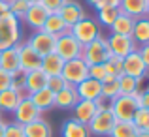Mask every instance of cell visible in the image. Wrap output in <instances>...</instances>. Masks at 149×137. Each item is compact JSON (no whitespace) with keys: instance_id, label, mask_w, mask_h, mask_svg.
<instances>
[{"instance_id":"cell-1","label":"cell","mask_w":149,"mask_h":137,"mask_svg":"<svg viewBox=\"0 0 149 137\" xmlns=\"http://www.w3.org/2000/svg\"><path fill=\"white\" fill-rule=\"evenodd\" d=\"M23 41V28L21 21L15 19L11 13L0 17V51L17 47Z\"/></svg>"},{"instance_id":"cell-2","label":"cell","mask_w":149,"mask_h":137,"mask_svg":"<svg viewBox=\"0 0 149 137\" xmlns=\"http://www.w3.org/2000/svg\"><path fill=\"white\" fill-rule=\"evenodd\" d=\"M106 100H100L96 101V103L100 105L98 113L95 115V118L89 122V131H91V135H98V137H109L111 134L113 126H115L117 118L113 116L111 109H109V103H104Z\"/></svg>"},{"instance_id":"cell-3","label":"cell","mask_w":149,"mask_h":137,"mask_svg":"<svg viewBox=\"0 0 149 137\" xmlns=\"http://www.w3.org/2000/svg\"><path fill=\"white\" fill-rule=\"evenodd\" d=\"M70 34H72L81 45H89L91 41H95L96 38L102 36V30H100V25H98L96 19L85 15L83 19H79V21L70 28Z\"/></svg>"},{"instance_id":"cell-4","label":"cell","mask_w":149,"mask_h":137,"mask_svg":"<svg viewBox=\"0 0 149 137\" xmlns=\"http://www.w3.org/2000/svg\"><path fill=\"white\" fill-rule=\"evenodd\" d=\"M81 58L85 60L87 66H95V64H104L111 58V53H109V47L106 38H96L95 41H91L89 45H83V53H81Z\"/></svg>"},{"instance_id":"cell-5","label":"cell","mask_w":149,"mask_h":137,"mask_svg":"<svg viewBox=\"0 0 149 137\" xmlns=\"http://www.w3.org/2000/svg\"><path fill=\"white\" fill-rule=\"evenodd\" d=\"M109 109H111L113 116L117 120H132L136 115V111L140 109L138 105V94L136 96H117L115 100L109 101Z\"/></svg>"},{"instance_id":"cell-6","label":"cell","mask_w":149,"mask_h":137,"mask_svg":"<svg viewBox=\"0 0 149 137\" xmlns=\"http://www.w3.org/2000/svg\"><path fill=\"white\" fill-rule=\"evenodd\" d=\"M62 79L68 85L76 87L81 81H85L89 77V66L85 64L83 58H72V60H64V66H62L61 72Z\"/></svg>"},{"instance_id":"cell-7","label":"cell","mask_w":149,"mask_h":137,"mask_svg":"<svg viewBox=\"0 0 149 137\" xmlns=\"http://www.w3.org/2000/svg\"><path fill=\"white\" fill-rule=\"evenodd\" d=\"M55 53L58 56H62L64 60H72V58H81L83 53V45L76 40V38L68 32H64L62 36L57 38V43H55Z\"/></svg>"},{"instance_id":"cell-8","label":"cell","mask_w":149,"mask_h":137,"mask_svg":"<svg viewBox=\"0 0 149 137\" xmlns=\"http://www.w3.org/2000/svg\"><path fill=\"white\" fill-rule=\"evenodd\" d=\"M13 115V122H17V124H21V126H26V124H30V122H34V120H38V118H42V113L36 109V105L30 101V98H29V94H25L23 96V100L19 101V105L15 107V111L11 113Z\"/></svg>"},{"instance_id":"cell-9","label":"cell","mask_w":149,"mask_h":137,"mask_svg":"<svg viewBox=\"0 0 149 137\" xmlns=\"http://www.w3.org/2000/svg\"><path fill=\"white\" fill-rule=\"evenodd\" d=\"M106 41H108V47H109L111 56H117V58H125L127 54H130L132 51L138 49V45L134 43V40L128 38V36L109 34V38H106Z\"/></svg>"},{"instance_id":"cell-10","label":"cell","mask_w":149,"mask_h":137,"mask_svg":"<svg viewBox=\"0 0 149 137\" xmlns=\"http://www.w3.org/2000/svg\"><path fill=\"white\" fill-rule=\"evenodd\" d=\"M17 53H19V68L25 72H34V70L42 68V56L32 49L26 41H21L17 45Z\"/></svg>"},{"instance_id":"cell-11","label":"cell","mask_w":149,"mask_h":137,"mask_svg":"<svg viewBox=\"0 0 149 137\" xmlns=\"http://www.w3.org/2000/svg\"><path fill=\"white\" fill-rule=\"evenodd\" d=\"M26 43L32 47L40 56H45V54H49V53H55L57 38L47 34V32H44V30H34V34L26 40Z\"/></svg>"},{"instance_id":"cell-12","label":"cell","mask_w":149,"mask_h":137,"mask_svg":"<svg viewBox=\"0 0 149 137\" xmlns=\"http://www.w3.org/2000/svg\"><path fill=\"white\" fill-rule=\"evenodd\" d=\"M123 73H125V75L134 77V79H140V81L146 79V75L149 73V70L146 68L142 56L138 54V49L132 51L130 54H127V56L123 58Z\"/></svg>"},{"instance_id":"cell-13","label":"cell","mask_w":149,"mask_h":137,"mask_svg":"<svg viewBox=\"0 0 149 137\" xmlns=\"http://www.w3.org/2000/svg\"><path fill=\"white\" fill-rule=\"evenodd\" d=\"M98 109H100V105L96 103V101L79 100L76 105H74V109H72V113H74L72 118L77 120V122H81V124H87V126H89V122L95 118V115L98 113Z\"/></svg>"},{"instance_id":"cell-14","label":"cell","mask_w":149,"mask_h":137,"mask_svg":"<svg viewBox=\"0 0 149 137\" xmlns=\"http://www.w3.org/2000/svg\"><path fill=\"white\" fill-rule=\"evenodd\" d=\"M57 13L61 15V19L66 23V26H68V28H72V26L76 25L79 19L85 17L83 6H81L79 2H76V0H66V2L62 4V8L57 11Z\"/></svg>"},{"instance_id":"cell-15","label":"cell","mask_w":149,"mask_h":137,"mask_svg":"<svg viewBox=\"0 0 149 137\" xmlns=\"http://www.w3.org/2000/svg\"><path fill=\"white\" fill-rule=\"evenodd\" d=\"M76 92L79 96V100H91V101H98L102 98V85L100 81L87 77L85 81H81L79 85H76Z\"/></svg>"},{"instance_id":"cell-16","label":"cell","mask_w":149,"mask_h":137,"mask_svg":"<svg viewBox=\"0 0 149 137\" xmlns=\"http://www.w3.org/2000/svg\"><path fill=\"white\" fill-rule=\"evenodd\" d=\"M47 15H49V11L45 10L42 4H30L29 10H26V13H25L23 23H25L26 26H30L32 30H42Z\"/></svg>"},{"instance_id":"cell-17","label":"cell","mask_w":149,"mask_h":137,"mask_svg":"<svg viewBox=\"0 0 149 137\" xmlns=\"http://www.w3.org/2000/svg\"><path fill=\"white\" fill-rule=\"evenodd\" d=\"M77 101H79V96H77V92H76V87H72V85L64 87L58 92H55V107L57 109L72 111Z\"/></svg>"},{"instance_id":"cell-18","label":"cell","mask_w":149,"mask_h":137,"mask_svg":"<svg viewBox=\"0 0 149 137\" xmlns=\"http://www.w3.org/2000/svg\"><path fill=\"white\" fill-rule=\"evenodd\" d=\"M30 101L36 105V109L40 113H45V111H51L55 107V94L49 90V88H42V90H36L32 94H29Z\"/></svg>"},{"instance_id":"cell-19","label":"cell","mask_w":149,"mask_h":137,"mask_svg":"<svg viewBox=\"0 0 149 137\" xmlns=\"http://www.w3.org/2000/svg\"><path fill=\"white\" fill-rule=\"evenodd\" d=\"M25 92L13 90V88H6L0 92V113H13L19 101L23 100Z\"/></svg>"},{"instance_id":"cell-20","label":"cell","mask_w":149,"mask_h":137,"mask_svg":"<svg viewBox=\"0 0 149 137\" xmlns=\"http://www.w3.org/2000/svg\"><path fill=\"white\" fill-rule=\"evenodd\" d=\"M61 137H91V131H89L87 124H81L74 118H68L62 122Z\"/></svg>"},{"instance_id":"cell-21","label":"cell","mask_w":149,"mask_h":137,"mask_svg":"<svg viewBox=\"0 0 149 137\" xmlns=\"http://www.w3.org/2000/svg\"><path fill=\"white\" fill-rule=\"evenodd\" d=\"M134 21H136V19H132L130 15H127V13H123V11H119L117 19L113 21V25L109 26V30H111V34H119V36H128V38H132Z\"/></svg>"},{"instance_id":"cell-22","label":"cell","mask_w":149,"mask_h":137,"mask_svg":"<svg viewBox=\"0 0 149 137\" xmlns=\"http://www.w3.org/2000/svg\"><path fill=\"white\" fill-rule=\"evenodd\" d=\"M132 40L136 45H146L149 43V17H138L134 21V28H132Z\"/></svg>"},{"instance_id":"cell-23","label":"cell","mask_w":149,"mask_h":137,"mask_svg":"<svg viewBox=\"0 0 149 137\" xmlns=\"http://www.w3.org/2000/svg\"><path fill=\"white\" fill-rule=\"evenodd\" d=\"M42 30L47 32V34H51V36H55V38H58V36H62L64 32H68L70 28L66 26V23L61 19L58 13H49L47 19H45V23H44V26H42Z\"/></svg>"},{"instance_id":"cell-24","label":"cell","mask_w":149,"mask_h":137,"mask_svg":"<svg viewBox=\"0 0 149 137\" xmlns=\"http://www.w3.org/2000/svg\"><path fill=\"white\" fill-rule=\"evenodd\" d=\"M23 130H25V137H51L53 135V130H51L49 122L44 118H38L34 122L23 126Z\"/></svg>"},{"instance_id":"cell-25","label":"cell","mask_w":149,"mask_h":137,"mask_svg":"<svg viewBox=\"0 0 149 137\" xmlns=\"http://www.w3.org/2000/svg\"><path fill=\"white\" fill-rule=\"evenodd\" d=\"M47 85V73L40 70H34V72H29L26 73V88H25V94H32L36 90H42L45 88Z\"/></svg>"},{"instance_id":"cell-26","label":"cell","mask_w":149,"mask_h":137,"mask_svg":"<svg viewBox=\"0 0 149 137\" xmlns=\"http://www.w3.org/2000/svg\"><path fill=\"white\" fill-rule=\"evenodd\" d=\"M0 70L11 73L19 70V53L17 47H10V49L0 51Z\"/></svg>"},{"instance_id":"cell-27","label":"cell","mask_w":149,"mask_h":137,"mask_svg":"<svg viewBox=\"0 0 149 137\" xmlns=\"http://www.w3.org/2000/svg\"><path fill=\"white\" fill-rule=\"evenodd\" d=\"M62 66H64V58L58 56L57 53H49L42 56V72H45L47 75H61Z\"/></svg>"},{"instance_id":"cell-28","label":"cell","mask_w":149,"mask_h":137,"mask_svg":"<svg viewBox=\"0 0 149 137\" xmlns=\"http://www.w3.org/2000/svg\"><path fill=\"white\" fill-rule=\"evenodd\" d=\"M119 11L130 15L132 19H138L146 15V0H121Z\"/></svg>"},{"instance_id":"cell-29","label":"cell","mask_w":149,"mask_h":137,"mask_svg":"<svg viewBox=\"0 0 149 137\" xmlns=\"http://www.w3.org/2000/svg\"><path fill=\"white\" fill-rule=\"evenodd\" d=\"M100 85H102V100L111 101V100H115L117 96H121L119 81H117V77H113V75H106L104 79L100 81Z\"/></svg>"},{"instance_id":"cell-30","label":"cell","mask_w":149,"mask_h":137,"mask_svg":"<svg viewBox=\"0 0 149 137\" xmlns=\"http://www.w3.org/2000/svg\"><path fill=\"white\" fill-rule=\"evenodd\" d=\"M117 81H119V90L125 96H136L140 92V83H142L140 79H134V77L123 73V75L117 77Z\"/></svg>"},{"instance_id":"cell-31","label":"cell","mask_w":149,"mask_h":137,"mask_svg":"<svg viewBox=\"0 0 149 137\" xmlns=\"http://www.w3.org/2000/svg\"><path fill=\"white\" fill-rule=\"evenodd\" d=\"M136 135H138V130L132 124V120H117L111 134H109V137H136Z\"/></svg>"},{"instance_id":"cell-32","label":"cell","mask_w":149,"mask_h":137,"mask_svg":"<svg viewBox=\"0 0 149 137\" xmlns=\"http://www.w3.org/2000/svg\"><path fill=\"white\" fill-rule=\"evenodd\" d=\"M119 15V8H102V10H96V21L102 26H111L113 21Z\"/></svg>"},{"instance_id":"cell-33","label":"cell","mask_w":149,"mask_h":137,"mask_svg":"<svg viewBox=\"0 0 149 137\" xmlns=\"http://www.w3.org/2000/svg\"><path fill=\"white\" fill-rule=\"evenodd\" d=\"M26 73L25 70H15V72L10 73V88H13V90H19V92H25L26 88Z\"/></svg>"},{"instance_id":"cell-34","label":"cell","mask_w":149,"mask_h":137,"mask_svg":"<svg viewBox=\"0 0 149 137\" xmlns=\"http://www.w3.org/2000/svg\"><path fill=\"white\" fill-rule=\"evenodd\" d=\"M8 4H10V13L23 23L25 13H26V10H29L30 4H26V0H11V2H8Z\"/></svg>"},{"instance_id":"cell-35","label":"cell","mask_w":149,"mask_h":137,"mask_svg":"<svg viewBox=\"0 0 149 137\" xmlns=\"http://www.w3.org/2000/svg\"><path fill=\"white\" fill-rule=\"evenodd\" d=\"M132 124L136 126L138 131H149V111L146 109H138L132 118Z\"/></svg>"},{"instance_id":"cell-36","label":"cell","mask_w":149,"mask_h":137,"mask_svg":"<svg viewBox=\"0 0 149 137\" xmlns=\"http://www.w3.org/2000/svg\"><path fill=\"white\" fill-rule=\"evenodd\" d=\"M104 70H106L108 75H113V77L123 75V58L111 56L108 62H104Z\"/></svg>"},{"instance_id":"cell-37","label":"cell","mask_w":149,"mask_h":137,"mask_svg":"<svg viewBox=\"0 0 149 137\" xmlns=\"http://www.w3.org/2000/svg\"><path fill=\"white\" fill-rule=\"evenodd\" d=\"M64 87H68V83L62 79V75H47V85H45V88H49L53 94L62 90Z\"/></svg>"},{"instance_id":"cell-38","label":"cell","mask_w":149,"mask_h":137,"mask_svg":"<svg viewBox=\"0 0 149 137\" xmlns=\"http://www.w3.org/2000/svg\"><path fill=\"white\" fill-rule=\"evenodd\" d=\"M4 137H25V130L21 124L17 122H10L4 128Z\"/></svg>"},{"instance_id":"cell-39","label":"cell","mask_w":149,"mask_h":137,"mask_svg":"<svg viewBox=\"0 0 149 137\" xmlns=\"http://www.w3.org/2000/svg\"><path fill=\"white\" fill-rule=\"evenodd\" d=\"M106 75H108V73H106V70H104V64L89 66V77H93V79H96V81H102Z\"/></svg>"},{"instance_id":"cell-40","label":"cell","mask_w":149,"mask_h":137,"mask_svg":"<svg viewBox=\"0 0 149 137\" xmlns=\"http://www.w3.org/2000/svg\"><path fill=\"white\" fill-rule=\"evenodd\" d=\"M64 2H66V0H42L40 4L49 11V13H57V11L62 8V4H64Z\"/></svg>"},{"instance_id":"cell-41","label":"cell","mask_w":149,"mask_h":137,"mask_svg":"<svg viewBox=\"0 0 149 137\" xmlns=\"http://www.w3.org/2000/svg\"><path fill=\"white\" fill-rule=\"evenodd\" d=\"M138 105H140V109L149 111V87L146 88V90L138 92Z\"/></svg>"},{"instance_id":"cell-42","label":"cell","mask_w":149,"mask_h":137,"mask_svg":"<svg viewBox=\"0 0 149 137\" xmlns=\"http://www.w3.org/2000/svg\"><path fill=\"white\" fill-rule=\"evenodd\" d=\"M121 0H96L95 8L96 10H102V8H119Z\"/></svg>"},{"instance_id":"cell-43","label":"cell","mask_w":149,"mask_h":137,"mask_svg":"<svg viewBox=\"0 0 149 137\" xmlns=\"http://www.w3.org/2000/svg\"><path fill=\"white\" fill-rule=\"evenodd\" d=\"M138 54L142 56V60H143V64H146V68L149 70V43L140 45V47H138Z\"/></svg>"},{"instance_id":"cell-44","label":"cell","mask_w":149,"mask_h":137,"mask_svg":"<svg viewBox=\"0 0 149 137\" xmlns=\"http://www.w3.org/2000/svg\"><path fill=\"white\" fill-rule=\"evenodd\" d=\"M6 88H10V73L0 70V92L6 90Z\"/></svg>"},{"instance_id":"cell-45","label":"cell","mask_w":149,"mask_h":137,"mask_svg":"<svg viewBox=\"0 0 149 137\" xmlns=\"http://www.w3.org/2000/svg\"><path fill=\"white\" fill-rule=\"evenodd\" d=\"M6 13H10V4L6 0H0V17H4Z\"/></svg>"},{"instance_id":"cell-46","label":"cell","mask_w":149,"mask_h":137,"mask_svg":"<svg viewBox=\"0 0 149 137\" xmlns=\"http://www.w3.org/2000/svg\"><path fill=\"white\" fill-rule=\"evenodd\" d=\"M4 128H6V122L0 120V137H4Z\"/></svg>"},{"instance_id":"cell-47","label":"cell","mask_w":149,"mask_h":137,"mask_svg":"<svg viewBox=\"0 0 149 137\" xmlns=\"http://www.w3.org/2000/svg\"><path fill=\"white\" fill-rule=\"evenodd\" d=\"M136 137H149V131H138Z\"/></svg>"},{"instance_id":"cell-48","label":"cell","mask_w":149,"mask_h":137,"mask_svg":"<svg viewBox=\"0 0 149 137\" xmlns=\"http://www.w3.org/2000/svg\"><path fill=\"white\" fill-rule=\"evenodd\" d=\"M146 15L149 17V0H146Z\"/></svg>"},{"instance_id":"cell-49","label":"cell","mask_w":149,"mask_h":137,"mask_svg":"<svg viewBox=\"0 0 149 137\" xmlns=\"http://www.w3.org/2000/svg\"><path fill=\"white\" fill-rule=\"evenodd\" d=\"M42 0H26V4H40Z\"/></svg>"},{"instance_id":"cell-50","label":"cell","mask_w":149,"mask_h":137,"mask_svg":"<svg viewBox=\"0 0 149 137\" xmlns=\"http://www.w3.org/2000/svg\"><path fill=\"white\" fill-rule=\"evenodd\" d=\"M87 2L91 4V6H95V4H96V0H87Z\"/></svg>"},{"instance_id":"cell-51","label":"cell","mask_w":149,"mask_h":137,"mask_svg":"<svg viewBox=\"0 0 149 137\" xmlns=\"http://www.w3.org/2000/svg\"><path fill=\"white\" fill-rule=\"evenodd\" d=\"M6 2H11V0H6Z\"/></svg>"},{"instance_id":"cell-52","label":"cell","mask_w":149,"mask_h":137,"mask_svg":"<svg viewBox=\"0 0 149 137\" xmlns=\"http://www.w3.org/2000/svg\"><path fill=\"white\" fill-rule=\"evenodd\" d=\"M0 115H2V113H0ZM0 120H2V118H0Z\"/></svg>"}]
</instances>
